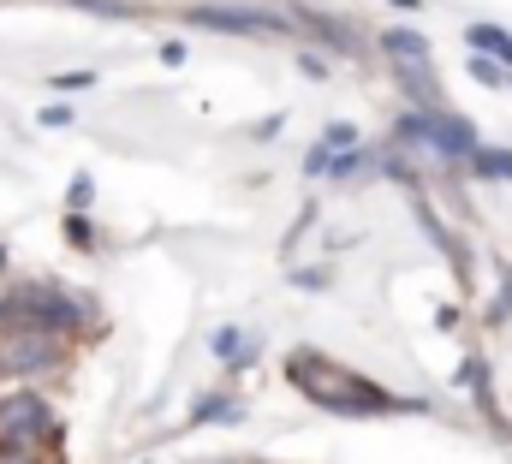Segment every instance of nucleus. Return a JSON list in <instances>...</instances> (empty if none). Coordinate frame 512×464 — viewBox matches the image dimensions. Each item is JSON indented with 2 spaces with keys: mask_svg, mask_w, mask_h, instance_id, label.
<instances>
[{
  "mask_svg": "<svg viewBox=\"0 0 512 464\" xmlns=\"http://www.w3.org/2000/svg\"><path fill=\"white\" fill-rule=\"evenodd\" d=\"M0 268H6V250H0Z\"/></svg>",
  "mask_w": 512,
  "mask_h": 464,
  "instance_id": "obj_27",
  "label": "nucleus"
},
{
  "mask_svg": "<svg viewBox=\"0 0 512 464\" xmlns=\"http://www.w3.org/2000/svg\"><path fill=\"white\" fill-rule=\"evenodd\" d=\"M66 357H72L66 334H48V328H6L0 334V375H12V381L54 375V369H66Z\"/></svg>",
  "mask_w": 512,
  "mask_h": 464,
  "instance_id": "obj_3",
  "label": "nucleus"
},
{
  "mask_svg": "<svg viewBox=\"0 0 512 464\" xmlns=\"http://www.w3.org/2000/svg\"><path fill=\"white\" fill-rule=\"evenodd\" d=\"M322 143H328V149H352V143H358V125H346V119H334Z\"/></svg>",
  "mask_w": 512,
  "mask_h": 464,
  "instance_id": "obj_19",
  "label": "nucleus"
},
{
  "mask_svg": "<svg viewBox=\"0 0 512 464\" xmlns=\"http://www.w3.org/2000/svg\"><path fill=\"white\" fill-rule=\"evenodd\" d=\"M42 125H54V131H60V125H72V108H42Z\"/></svg>",
  "mask_w": 512,
  "mask_h": 464,
  "instance_id": "obj_25",
  "label": "nucleus"
},
{
  "mask_svg": "<svg viewBox=\"0 0 512 464\" xmlns=\"http://www.w3.org/2000/svg\"><path fill=\"white\" fill-rule=\"evenodd\" d=\"M393 66H399V90H405V102H411V108H423V114L447 108V102H441V90H435L429 60H393Z\"/></svg>",
  "mask_w": 512,
  "mask_h": 464,
  "instance_id": "obj_7",
  "label": "nucleus"
},
{
  "mask_svg": "<svg viewBox=\"0 0 512 464\" xmlns=\"http://www.w3.org/2000/svg\"><path fill=\"white\" fill-rule=\"evenodd\" d=\"M48 84H54V90L66 96V90H90V84H96V72H54Z\"/></svg>",
  "mask_w": 512,
  "mask_h": 464,
  "instance_id": "obj_18",
  "label": "nucleus"
},
{
  "mask_svg": "<svg viewBox=\"0 0 512 464\" xmlns=\"http://www.w3.org/2000/svg\"><path fill=\"white\" fill-rule=\"evenodd\" d=\"M471 78L489 84V90H501V84H507V66H501L495 54H477V60H471Z\"/></svg>",
  "mask_w": 512,
  "mask_h": 464,
  "instance_id": "obj_16",
  "label": "nucleus"
},
{
  "mask_svg": "<svg viewBox=\"0 0 512 464\" xmlns=\"http://www.w3.org/2000/svg\"><path fill=\"white\" fill-rule=\"evenodd\" d=\"M191 423H239V405L227 393H203L197 411H191Z\"/></svg>",
  "mask_w": 512,
  "mask_h": 464,
  "instance_id": "obj_12",
  "label": "nucleus"
},
{
  "mask_svg": "<svg viewBox=\"0 0 512 464\" xmlns=\"http://www.w3.org/2000/svg\"><path fill=\"white\" fill-rule=\"evenodd\" d=\"M239 346H245V334H239V328H221V334H215V357H227V363H233Z\"/></svg>",
  "mask_w": 512,
  "mask_h": 464,
  "instance_id": "obj_20",
  "label": "nucleus"
},
{
  "mask_svg": "<svg viewBox=\"0 0 512 464\" xmlns=\"http://www.w3.org/2000/svg\"><path fill=\"white\" fill-rule=\"evenodd\" d=\"M0 447H42V453H54L60 447V423H54V411L36 399V393H6L0 399Z\"/></svg>",
  "mask_w": 512,
  "mask_h": 464,
  "instance_id": "obj_4",
  "label": "nucleus"
},
{
  "mask_svg": "<svg viewBox=\"0 0 512 464\" xmlns=\"http://www.w3.org/2000/svg\"><path fill=\"white\" fill-rule=\"evenodd\" d=\"M435 328H447V334H453V328H459V304H441V316H435Z\"/></svg>",
  "mask_w": 512,
  "mask_h": 464,
  "instance_id": "obj_26",
  "label": "nucleus"
},
{
  "mask_svg": "<svg viewBox=\"0 0 512 464\" xmlns=\"http://www.w3.org/2000/svg\"><path fill=\"white\" fill-rule=\"evenodd\" d=\"M507 84H512V72H507Z\"/></svg>",
  "mask_w": 512,
  "mask_h": 464,
  "instance_id": "obj_28",
  "label": "nucleus"
},
{
  "mask_svg": "<svg viewBox=\"0 0 512 464\" xmlns=\"http://www.w3.org/2000/svg\"><path fill=\"white\" fill-rule=\"evenodd\" d=\"M423 149H435L447 167H459V161H471V149H477V131H471V119L453 114V108H435V114H423Z\"/></svg>",
  "mask_w": 512,
  "mask_h": 464,
  "instance_id": "obj_6",
  "label": "nucleus"
},
{
  "mask_svg": "<svg viewBox=\"0 0 512 464\" xmlns=\"http://www.w3.org/2000/svg\"><path fill=\"white\" fill-rule=\"evenodd\" d=\"M465 42H471V48H477V54H495V60H501V54H507V30H501V24H471V30H465Z\"/></svg>",
  "mask_w": 512,
  "mask_h": 464,
  "instance_id": "obj_13",
  "label": "nucleus"
},
{
  "mask_svg": "<svg viewBox=\"0 0 512 464\" xmlns=\"http://www.w3.org/2000/svg\"><path fill=\"white\" fill-rule=\"evenodd\" d=\"M507 316H512V268H507V262H501V298L489 304V316H483V322L495 328V322H507Z\"/></svg>",
  "mask_w": 512,
  "mask_h": 464,
  "instance_id": "obj_17",
  "label": "nucleus"
},
{
  "mask_svg": "<svg viewBox=\"0 0 512 464\" xmlns=\"http://www.w3.org/2000/svg\"><path fill=\"white\" fill-rule=\"evenodd\" d=\"M382 48H387V60H429V42L417 36V30H382Z\"/></svg>",
  "mask_w": 512,
  "mask_h": 464,
  "instance_id": "obj_11",
  "label": "nucleus"
},
{
  "mask_svg": "<svg viewBox=\"0 0 512 464\" xmlns=\"http://www.w3.org/2000/svg\"><path fill=\"white\" fill-rule=\"evenodd\" d=\"M292 286H328V274L322 268H292Z\"/></svg>",
  "mask_w": 512,
  "mask_h": 464,
  "instance_id": "obj_24",
  "label": "nucleus"
},
{
  "mask_svg": "<svg viewBox=\"0 0 512 464\" xmlns=\"http://www.w3.org/2000/svg\"><path fill=\"white\" fill-rule=\"evenodd\" d=\"M465 167H477V179H495V185H512V149H471V161Z\"/></svg>",
  "mask_w": 512,
  "mask_h": 464,
  "instance_id": "obj_10",
  "label": "nucleus"
},
{
  "mask_svg": "<svg viewBox=\"0 0 512 464\" xmlns=\"http://www.w3.org/2000/svg\"><path fill=\"white\" fill-rule=\"evenodd\" d=\"M459 381H465V387L477 393V411H483V417L495 423V387H489V357H477V351H471V357L459 363Z\"/></svg>",
  "mask_w": 512,
  "mask_h": 464,
  "instance_id": "obj_9",
  "label": "nucleus"
},
{
  "mask_svg": "<svg viewBox=\"0 0 512 464\" xmlns=\"http://www.w3.org/2000/svg\"><path fill=\"white\" fill-rule=\"evenodd\" d=\"M382 173H387V179H399V185H417V173H411V161H405V155H387Z\"/></svg>",
  "mask_w": 512,
  "mask_h": 464,
  "instance_id": "obj_22",
  "label": "nucleus"
},
{
  "mask_svg": "<svg viewBox=\"0 0 512 464\" xmlns=\"http://www.w3.org/2000/svg\"><path fill=\"white\" fill-rule=\"evenodd\" d=\"M66 244H72V250H96V227H90V215H84V209H72V215H66Z\"/></svg>",
  "mask_w": 512,
  "mask_h": 464,
  "instance_id": "obj_15",
  "label": "nucleus"
},
{
  "mask_svg": "<svg viewBox=\"0 0 512 464\" xmlns=\"http://www.w3.org/2000/svg\"><path fill=\"white\" fill-rule=\"evenodd\" d=\"M197 30H233V36H280L292 18L280 12H262V6H191L185 12Z\"/></svg>",
  "mask_w": 512,
  "mask_h": 464,
  "instance_id": "obj_5",
  "label": "nucleus"
},
{
  "mask_svg": "<svg viewBox=\"0 0 512 464\" xmlns=\"http://www.w3.org/2000/svg\"><path fill=\"white\" fill-rule=\"evenodd\" d=\"M328 155H334V149H328V143H316V149L304 155V173H310V179H322V173H328Z\"/></svg>",
  "mask_w": 512,
  "mask_h": 464,
  "instance_id": "obj_21",
  "label": "nucleus"
},
{
  "mask_svg": "<svg viewBox=\"0 0 512 464\" xmlns=\"http://www.w3.org/2000/svg\"><path fill=\"white\" fill-rule=\"evenodd\" d=\"M286 381L310 399V405H322V411H334V417H387V411H423V399H399V393H387L376 387L370 375H352L346 363H334V357H322V351H292L286 357Z\"/></svg>",
  "mask_w": 512,
  "mask_h": 464,
  "instance_id": "obj_1",
  "label": "nucleus"
},
{
  "mask_svg": "<svg viewBox=\"0 0 512 464\" xmlns=\"http://www.w3.org/2000/svg\"><path fill=\"white\" fill-rule=\"evenodd\" d=\"M298 18H304V24H310V30H316V36H322L334 54H358V48H364V42H358V30H352L346 18H334V12H316V6H304Z\"/></svg>",
  "mask_w": 512,
  "mask_h": 464,
  "instance_id": "obj_8",
  "label": "nucleus"
},
{
  "mask_svg": "<svg viewBox=\"0 0 512 464\" xmlns=\"http://www.w3.org/2000/svg\"><path fill=\"white\" fill-rule=\"evenodd\" d=\"M298 66H304V78H328V60H322L316 48H304V54H298Z\"/></svg>",
  "mask_w": 512,
  "mask_h": 464,
  "instance_id": "obj_23",
  "label": "nucleus"
},
{
  "mask_svg": "<svg viewBox=\"0 0 512 464\" xmlns=\"http://www.w3.org/2000/svg\"><path fill=\"white\" fill-rule=\"evenodd\" d=\"M393 137H399L405 149H423V108H405V114L393 119Z\"/></svg>",
  "mask_w": 512,
  "mask_h": 464,
  "instance_id": "obj_14",
  "label": "nucleus"
},
{
  "mask_svg": "<svg viewBox=\"0 0 512 464\" xmlns=\"http://www.w3.org/2000/svg\"><path fill=\"white\" fill-rule=\"evenodd\" d=\"M6 328H48V334H102V316L90 298L48 286V280H24L12 292H0V334Z\"/></svg>",
  "mask_w": 512,
  "mask_h": 464,
  "instance_id": "obj_2",
  "label": "nucleus"
}]
</instances>
